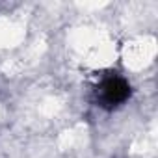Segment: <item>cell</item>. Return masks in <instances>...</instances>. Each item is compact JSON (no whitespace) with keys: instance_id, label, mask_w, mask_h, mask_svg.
Returning a JSON list of instances; mask_svg holds the SVG:
<instances>
[{"instance_id":"1","label":"cell","mask_w":158,"mask_h":158,"mask_svg":"<svg viewBox=\"0 0 158 158\" xmlns=\"http://www.w3.org/2000/svg\"><path fill=\"white\" fill-rule=\"evenodd\" d=\"M132 95L130 84L119 74H108L99 86V104L104 110H114L127 102Z\"/></svg>"}]
</instances>
